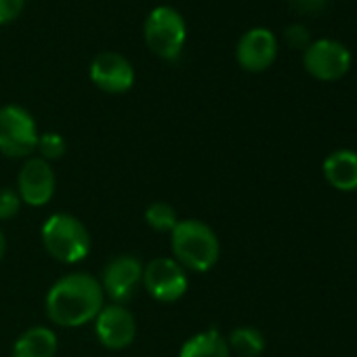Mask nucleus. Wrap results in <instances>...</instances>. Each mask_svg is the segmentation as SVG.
Returning <instances> with one entry per match:
<instances>
[{
	"instance_id": "nucleus-1",
	"label": "nucleus",
	"mask_w": 357,
	"mask_h": 357,
	"mask_svg": "<svg viewBox=\"0 0 357 357\" xmlns=\"http://www.w3.org/2000/svg\"><path fill=\"white\" fill-rule=\"evenodd\" d=\"M45 307L49 319L63 328L95 321L97 313L103 309L101 282L89 273H68L51 286Z\"/></svg>"
},
{
	"instance_id": "nucleus-2",
	"label": "nucleus",
	"mask_w": 357,
	"mask_h": 357,
	"mask_svg": "<svg viewBox=\"0 0 357 357\" xmlns=\"http://www.w3.org/2000/svg\"><path fill=\"white\" fill-rule=\"evenodd\" d=\"M170 248L178 265L196 273L211 271L221 255L217 234L198 219L176 223V227L170 231Z\"/></svg>"
},
{
	"instance_id": "nucleus-3",
	"label": "nucleus",
	"mask_w": 357,
	"mask_h": 357,
	"mask_svg": "<svg viewBox=\"0 0 357 357\" xmlns=\"http://www.w3.org/2000/svg\"><path fill=\"white\" fill-rule=\"evenodd\" d=\"M43 244L47 252L68 265L80 263L91 252V234L80 219L68 213L51 215L43 225Z\"/></svg>"
},
{
	"instance_id": "nucleus-4",
	"label": "nucleus",
	"mask_w": 357,
	"mask_h": 357,
	"mask_svg": "<svg viewBox=\"0 0 357 357\" xmlns=\"http://www.w3.org/2000/svg\"><path fill=\"white\" fill-rule=\"evenodd\" d=\"M143 36L147 49L166 61H174L183 51L188 38V26L183 15L172 7H155L149 11L143 24Z\"/></svg>"
},
{
	"instance_id": "nucleus-5",
	"label": "nucleus",
	"mask_w": 357,
	"mask_h": 357,
	"mask_svg": "<svg viewBox=\"0 0 357 357\" xmlns=\"http://www.w3.org/2000/svg\"><path fill=\"white\" fill-rule=\"evenodd\" d=\"M38 126L22 105L0 107V153L7 158H28L38 143Z\"/></svg>"
},
{
	"instance_id": "nucleus-6",
	"label": "nucleus",
	"mask_w": 357,
	"mask_h": 357,
	"mask_svg": "<svg viewBox=\"0 0 357 357\" xmlns=\"http://www.w3.org/2000/svg\"><path fill=\"white\" fill-rule=\"evenodd\" d=\"M143 286L158 303H174L188 292L190 280L185 269L174 259L158 257L143 267Z\"/></svg>"
},
{
	"instance_id": "nucleus-7",
	"label": "nucleus",
	"mask_w": 357,
	"mask_h": 357,
	"mask_svg": "<svg viewBox=\"0 0 357 357\" xmlns=\"http://www.w3.org/2000/svg\"><path fill=\"white\" fill-rule=\"evenodd\" d=\"M303 63H305V70L313 78L324 80V82H332V80L342 78L349 72L351 53L342 43L321 38V40L311 43L305 49Z\"/></svg>"
},
{
	"instance_id": "nucleus-8",
	"label": "nucleus",
	"mask_w": 357,
	"mask_h": 357,
	"mask_svg": "<svg viewBox=\"0 0 357 357\" xmlns=\"http://www.w3.org/2000/svg\"><path fill=\"white\" fill-rule=\"evenodd\" d=\"M55 172L43 158H28L17 176V194L24 204L40 208L55 196Z\"/></svg>"
},
{
	"instance_id": "nucleus-9",
	"label": "nucleus",
	"mask_w": 357,
	"mask_h": 357,
	"mask_svg": "<svg viewBox=\"0 0 357 357\" xmlns=\"http://www.w3.org/2000/svg\"><path fill=\"white\" fill-rule=\"evenodd\" d=\"M141 280H143L141 261L132 255H118L105 265L101 275V288L103 294H107L116 305H122L135 294Z\"/></svg>"
},
{
	"instance_id": "nucleus-10",
	"label": "nucleus",
	"mask_w": 357,
	"mask_h": 357,
	"mask_svg": "<svg viewBox=\"0 0 357 357\" xmlns=\"http://www.w3.org/2000/svg\"><path fill=\"white\" fill-rule=\"evenodd\" d=\"M95 332L105 349L118 351L128 347L137 336V321L124 305H103L95 317Z\"/></svg>"
},
{
	"instance_id": "nucleus-11",
	"label": "nucleus",
	"mask_w": 357,
	"mask_h": 357,
	"mask_svg": "<svg viewBox=\"0 0 357 357\" xmlns=\"http://www.w3.org/2000/svg\"><path fill=\"white\" fill-rule=\"evenodd\" d=\"M91 80L97 89L109 95H120L130 91L135 82V70L130 61L114 51L99 53L91 63Z\"/></svg>"
},
{
	"instance_id": "nucleus-12",
	"label": "nucleus",
	"mask_w": 357,
	"mask_h": 357,
	"mask_svg": "<svg viewBox=\"0 0 357 357\" xmlns=\"http://www.w3.org/2000/svg\"><path fill=\"white\" fill-rule=\"evenodd\" d=\"M278 57V38L267 28L248 30L236 47V59L246 72H263Z\"/></svg>"
},
{
	"instance_id": "nucleus-13",
	"label": "nucleus",
	"mask_w": 357,
	"mask_h": 357,
	"mask_svg": "<svg viewBox=\"0 0 357 357\" xmlns=\"http://www.w3.org/2000/svg\"><path fill=\"white\" fill-rule=\"evenodd\" d=\"M326 181L338 192H357V151L340 149L324 160Z\"/></svg>"
},
{
	"instance_id": "nucleus-14",
	"label": "nucleus",
	"mask_w": 357,
	"mask_h": 357,
	"mask_svg": "<svg viewBox=\"0 0 357 357\" xmlns=\"http://www.w3.org/2000/svg\"><path fill=\"white\" fill-rule=\"evenodd\" d=\"M57 336L51 328L34 326L26 330L13 344V357H55Z\"/></svg>"
},
{
	"instance_id": "nucleus-15",
	"label": "nucleus",
	"mask_w": 357,
	"mask_h": 357,
	"mask_svg": "<svg viewBox=\"0 0 357 357\" xmlns=\"http://www.w3.org/2000/svg\"><path fill=\"white\" fill-rule=\"evenodd\" d=\"M229 353L227 338L217 328H208L188 338L178 351V357H229Z\"/></svg>"
},
{
	"instance_id": "nucleus-16",
	"label": "nucleus",
	"mask_w": 357,
	"mask_h": 357,
	"mask_svg": "<svg viewBox=\"0 0 357 357\" xmlns=\"http://www.w3.org/2000/svg\"><path fill=\"white\" fill-rule=\"evenodd\" d=\"M229 351L240 357H259L265 351V338L257 328H236L227 338Z\"/></svg>"
},
{
	"instance_id": "nucleus-17",
	"label": "nucleus",
	"mask_w": 357,
	"mask_h": 357,
	"mask_svg": "<svg viewBox=\"0 0 357 357\" xmlns=\"http://www.w3.org/2000/svg\"><path fill=\"white\" fill-rule=\"evenodd\" d=\"M145 223H147L151 229L160 231V234L172 231V229L176 227V223H178L176 211H174L170 204H166V202H153V204H149L147 211H145Z\"/></svg>"
},
{
	"instance_id": "nucleus-18",
	"label": "nucleus",
	"mask_w": 357,
	"mask_h": 357,
	"mask_svg": "<svg viewBox=\"0 0 357 357\" xmlns=\"http://www.w3.org/2000/svg\"><path fill=\"white\" fill-rule=\"evenodd\" d=\"M36 149L40 151V158L43 160L51 162V160L63 158V153L68 149V143H66V139L59 132H45V135L38 137Z\"/></svg>"
},
{
	"instance_id": "nucleus-19",
	"label": "nucleus",
	"mask_w": 357,
	"mask_h": 357,
	"mask_svg": "<svg viewBox=\"0 0 357 357\" xmlns=\"http://www.w3.org/2000/svg\"><path fill=\"white\" fill-rule=\"evenodd\" d=\"M22 198L11 188H0V221H11L22 208Z\"/></svg>"
},
{
	"instance_id": "nucleus-20",
	"label": "nucleus",
	"mask_w": 357,
	"mask_h": 357,
	"mask_svg": "<svg viewBox=\"0 0 357 357\" xmlns=\"http://www.w3.org/2000/svg\"><path fill=\"white\" fill-rule=\"evenodd\" d=\"M284 40L290 49H307L311 45V34L305 26L301 24H292L284 30Z\"/></svg>"
},
{
	"instance_id": "nucleus-21",
	"label": "nucleus",
	"mask_w": 357,
	"mask_h": 357,
	"mask_svg": "<svg viewBox=\"0 0 357 357\" xmlns=\"http://www.w3.org/2000/svg\"><path fill=\"white\" fill-rule=\"evenodd\" d=\"M288 5L301 15H319L328 7V0H288Z\"/></svg>"
},
{
	"instance_id": "nucleus-22",
	"label": "nucleus",
	"mask_w": 357,
	"mask_h": 357,
	"mask_svg": "<svg viewBox=\"0 0 357 357\" xmlns=\"http://www.w3.org/2000/svg\"><path fill=\"white\" fill-rule=\"evenodd\" d=\"M26 0H0V24H9L22 15Z\"/></svg>"
},
{
	"instance_id": "nucleus-23",
	"label": "nucleus",
	"mask_w": 357,
	"mask_h": 357,
	"mask_svg": "<svg viewBox=\"0 0 357 357\" xmlns=\"http://www.w3.org/2000/svg\"><path fill=\"white\" fill-rule=\"evenodd\" d=\"M5 255H7V238H5L3 229H0V263H3Z\"/></svg>"
}]
</instances>
